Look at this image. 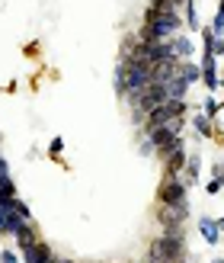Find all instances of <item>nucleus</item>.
Returning <instances> with one entry per match:
<instances>
[{"instance_id":"1","label":"nucleus","mask_w":224,"mask_h":263,"mask_svg":"<svg viewBox=\"0 0 224 263\" xmlns=\"http://www.w3.org/2000/svg\"><path fill=\"white\" fill-rule=\"evenodd\" d=\"M148 260L151 263H182L186 260V238H182V228H164L160 238L151 241Z\"/></svg>"},{"instance_id":"2","label":"nucleus","mask_w":224,"mask_h":263,"mask_svg":"<svg viewBox=\"0 0 224 263\" xmlns=\"http://www.w3.org/2000/svg\"><path fill=\"white\" fill-rule=\"evenodd\" d=\"M182 112H186V100H164L160 106H154L148 116H144V125H148V128L167 125L173 119H182Z\"/></svg>"},{"instance_id":"3","label":"nucleus","mask_w":224,"mask_h":263,"mask_svg":"<svg viewBox=\"0 0 224 263\" xmlns=\"http://www.w3.org/2000/svg\"><path fill=\"white\" fill-rule=\"evenodd\" d=\"M125 68V93H141L151 84V64H122Z\"/></svg>"},{"instance_id":"4","label":"nucleus","mask_w":224,"mask_h":263,"mask_svg":"<svg viewBox=\"0 0 224 263\" xmlns=\"http://www.w3.org/2000/svg\"><path fill=\"white\" fill-rule=\"evenodd\" d=\"M157 196H160V205H182L186 202V183L179 177H167Z\"/></svg>"},{"instance_id":"5","label":"nucleus","mask_w":224,"mask_h":263,"mask_svg":"<svg viewBox=\"0 0 224 263\" xmlns=\"http://www.w3.org/2000/svg\"><path fill=\"white\" fill-rule=\"evenodd\" d=\"M186 209H189V202H182V205H164L157 218H160L164 228H182V221H186V215H189Z\"/></svg>"},{"instance_id":"6","label":"nucleus","mask_w":224,"mask_h":263,"mask_svg":"<svg viewBox=\"0 0 224 263\" xmlns=\"http://www.w3.org/2000/svg\"><path fill=\"white\" fill-rule=\"evenodd\" d=\"M23 260L26 263H48L51 260V251H48V244L38 238V241H32L29 247H23Z\"/></svg>"},{"instance_id":"7","label":"nucleus","mask_w":224,"mask_h":263,"mask_svg":"<svg viewBox=\"0 0 224 263\" xmlns=\"http://www.w3.org/2000/svg\"><path fill=\"white\" fill-rule=\"evenodd\" d=\"M215 55H202V64H199V71H202V81H205V87L208 90H218L221 87V81H218V71H215Z\"/></svg>"},{"instance_id":"8","label":"nucleus","mask_w":224,"mask_h":263,"mask_svg":"<svg viewBox=\"0 0 224 263\" xmlns=\"http://www.w3.org/2000/svg\"><path fill=\"white\" fill-rule=\"evenodd\" d=\"M164 87H167V100H182V97H186V90H189V84L179 77V71H176L173 77H170V81H167Z\"/></svg>"},{"instance_id":"9","label":"nucleus","mask_w":224,"mask_h":263,"mask_svg":"<svg viewBox=\"0 0 224 263\" xmlns=\"http://www.w3.org/2000/svg\"><path fill=\"white\" fill-rule=\"evenodd\" d=\"M199 231H202V238L208 244H218L221 241V231H218V221L215 218H199Z\"/></svg>"},{"instance_id":"10","label":"nucleus","mask_w":224,"mask_h":263,"mask_svg":"<svg viewBox=\"0 0 224 263\" xmlns=\"http://www.w3.org/2000/svg\"><path fill=\"white\" fill-rule=\"evenodd\" d=\"M202 35H205V55L221 58V55H224V39H221V35H215L212 29H205Z\"/></svg>"},{"instance_id":"11","label":"nucleus","mask_w":224,"mask_h":263,"mask_svg":"<svg viewBox=\"0 0 224 263\" xmlns=\"http://www.w3.org/2000/svg\"><path fill=\"white\" fill-rule=\"evenodd\" d=\"M13 238H16V244H19V251H23V247H29L32 241H38V234H35V228H32V221H26V225L16 231V234H13Z\"/></svg>"},{"instance_id":"12","label":"nucleus","mask_w":224,"mask_h":263,"mask_svg":"<svg viewBox=\"0 0 224 263\" xmlns=\"http://www.w3.org/2000/svg\"><path fill=\"white\" fill-rule=\"evenodd\" d=\"M176 71H179V77H182V81H186V84H195V81H199V77H202L199 64H192V61H182Z\"/></svg>"},{"instance_id":"13","label":"nucleus","mask_w":224,"mask_h":263,"mask_svg":"<svg viewBox=\"0 0 224 263\" xmlns=\"http://www.w3.org/2000/svg\"><path fill=\"white\" fill-rule=\"evenodd\" d=\"M173 51H176V58L189 61V58H192V42H189L186 35H176V39H173Z\"/></svg>"},{"instance_id":"14","label":"nucleus","mask_w":224,"mask_h":263,"mask_svg":"<svg viewBox=\"0 0 224 263\" xmlns=\"http://www.w3.org/2000/svg\"><path fill=\"white\" fill-rule=\"evenodd\" d=\"M195 132H199L202 138H212V119H208L205 112H199V116H195Z\"/></svg>"},{"instance_id":"15","label":"nucleus","mask_w":224,"mask_h":263,"mask_svg":"<svg viewBox=\"0 0 224 263\" xmlns=\"http://www.w3.org/2000/svg\"><path fill=\"white\" fill-rule=\"evenodd\" d=\"M4 209H10V212H16V215H23V218H29V205H26L19 196H13V199H10Z\"/></svg>"},{"instance_id":"16","label":"nucleus","mask_w":224,"mask_h":263,"mask_svg":"<svg viewBox=\"0 0 224 263\" xmlns=\"http://www.w3.org/2000/svg\"><path fill=\"white\" fill-rule=\"evenodd\" d=\"M186 180H199V170H202V161L199 157H186Z\"/></svg>"},{"instance_id":"17","label":"nucleus","mask_w":224,"mask_h":263,"mask_svg":"<svg viewBox=\"0 0 224 263\" xmlns=\"http://www.w3.org/2000/svg\"><path fill=\"white\" fill-rule=\"evenodd\" d=\"M112 87H115V93H125V68H122V64H118V68H115Z\"/></svg>"},{"instance_id":"18","label":"nucleus","mask_w":224,"mask_h":263,"mask_svg":"<svg viewBox=\"0 0 224 263\" xmlns=\"http://www.w3.org/2000/svg\"><path fill=\"white\" fill-rule=\"evenodd\" d=\"M212 32H215V35H224V0H221V10H218V16H215V23H212Z\"/></svg>"},{"instance_id":"19","label":"nucleus","mask_w":224,"mask_h":263,"mask_svg":"<svg viewBox=\"0 0 224 263\" xmlns=\"http://www.w3.org/2000/svg\"><path fill=\"white\" fill-rule=\"evenodd\" d=\"M0 234H10V209L0 205Z\"/></svg>"},{"instance_id":"20","label":"nucleus","mask_w":224,"mask_h":263,"mask_svg":"<svg viewBox=\"0 0 224 263\" xmlns=\"http://www.w3.org/2000/svg\"><path fill=\"white\" fill-rule=\"evenodd\" d=\"M7 183H13V180H10V164L0 157V186H7Z\"/></svg>"},{"instance_id":"21","label":"nucleus","mask_w":224,"mask_h":263,"mask_svg":"<svg viewBox=\"0 0 224 263\" xmlns=\"http://www.w3.org/2000/svg\"><path fill=\"white\" fill-rule=\"evenodd\" d=\"M186 23L192 29H199V16H195V7H189V0H186Z\"/></svg>"},{"instance_id":"22","label":"nucleus","mask_w":224,"mask_h":263,"mask_svg":"<svg viewBox=\"0 0 224 263\" xmlns=\"http://www.w3.org/2000/svg\"><path fill=\"white\" fill-rule=\"evenodd\" d=\"M202 106H205V116H208V119H212V116H215V112H218V103H215V100H212V97H208V100H205V103H202Z\"/></svg>"},{"instance_id":"23","label":"nucleus","mask_w":224,"mask_h":263,"mask_svg":"<svg viewBox=\"0 0 224 263\" xmlns=\"http://www.w3.org/2000/svg\"><path fill=\"white\" fill-rule=\"evenodd\" d=\"M0 263H19L16 251H4V254H0Z\"/></svg>"},{"instance_id":"24","label":"nucleus","mask_w":224,"mask_h":263,"mask_svg":"<svg viewBox=\"0 0 224 263\" xmlns=\"http://www.w3.org/2000/svg\"><path fill=\"white\" fill-rule=\"evenodd\" d=\"M48 151H51V154H61V151H64V141H61V138H51Z\"/></svg>"},{"instance_id":"25","label":"nucleus","mask_w":224,"mask_h":263,"mask_svg":"<svg viewBox=\"0 0 224 263\" xmlns=\"http://www.w3.org/2000/svg\"><path fill=\"white\" fill-rule=\"evenodd\" d=\"M205 190H208V193H212V196H215V193H221V180L215 177V180H212V183H208V186H205Z\"/></svg>"},{"instance_id":"26","label":"nucleus","mask_w":224,"mask_h":263,"mask_svg":"<svg viewBox=\"0 0 224 263\" xmlns=\"http://www.w3.org/2000/svg\"><path fill=\"white\" fill-rule=\"evenodd\" d=\"M48 263H71V260H55V257H51V260H48Z\"/></svg>"},{"instance_id":"27","label":"nucleus","mask_w":224,"mask_h":263,"mask_svg":"<svg viewBox=\"0 0 224 263\" xmlns=\"http://www.w3.org/2000/svg\"><path fill=\"white\" fill-rule=\"evenodd\" d=\"M218 231H221V234H224V218H221V221H218Z\"/></svg>"},{"instance_id":"28","label":"nucleus","mask_w":224,"mask_h":263,"mask_svg":"<svg viewBox=\"0 0 224 263\" xmlns=\"http://www.w3.org/2000/svg\"><path fill=\"white\" fill-rule=\"evenodd\" d=\"M173 4H176V7H182V4H186V0H173Z\"/></svg>"},{"instance_id":"29","label":"nucleus","mask_w":224,"mask_h":263,"mask_svg":"<svg viewBox=\"0 0 224 263\" xmlns=\"http://www.w3.org/2000/svg\"><path fill=\"white\" fill-rule=\"evenodd\" d=\"M212 263H224V260H212Z\"/></svg>"},{"instance_id":"30","label":"nucleus","mask_w":224,"mask_h":263,"mask_svg":"<svg viewBox=\"0 0 224 263\" xmlns=\"http://www.w3.org/2000/svg\"><path fill=\"white\" fill-rule=\"evenodd\" d=\"M221 186H224V177H221Z\"/></svg>"}]
</instances>
